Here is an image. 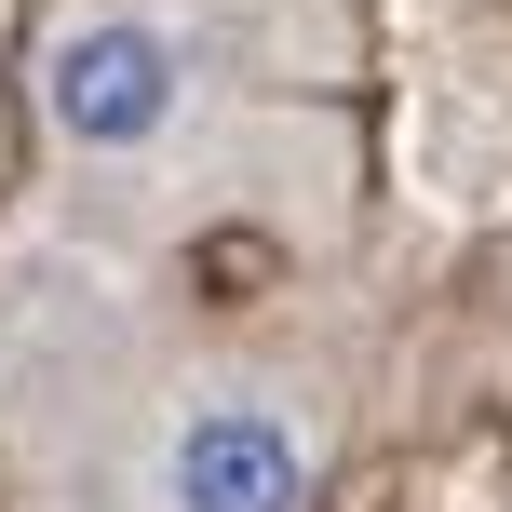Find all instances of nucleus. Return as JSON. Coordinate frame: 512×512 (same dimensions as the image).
I'll return each mask as SVG.
<instances>
[{"instance_id":"1","label":"nucleus","mask_w":512,"mask_h":512,"mask_svg":"<svg viewBox=\"0 0 512 512\" xmlns=\"http://www.w3.org/2000/svg\"><path fill=\"white\" fill-rule=\"evenodd\" d=\"M41 122L68 135L81 162H135L189 122V41L162 14H81L68 41L41 54Z\"/></svg>"},{"instance_id":"2","label":"nucleus","mask_w":512,"mask_h":512,"mask_svg":"<svg viewBox=\"0 0 512 512\" xmlns=\"http://www.w3.org/2000/svg\"><path fill=\"white\" fill-rule=\"evenodd\" d=\"M310 418L283 391H189L149 445V512H310Z\"/></svg>"}]
</instances>
